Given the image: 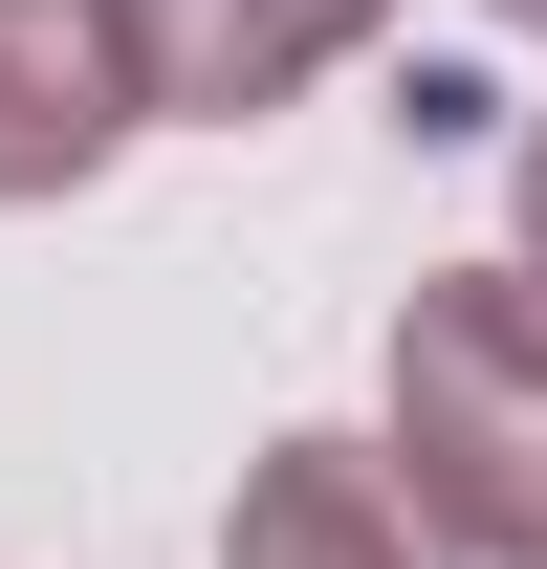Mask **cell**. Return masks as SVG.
Segmentation results:
<instances>
[{"label":"cell","instance_id":"1","mask_svg":"<svg viewBox=\"0 0 547 569\" xmlns=\"http://www.w3.org/2000/svg\"><path fill=\"white\" fill-rule=\"evenodd\" d=\"M241 569H372V548H350V482H285L263 526H241Z\"/></svg>","mask_w":547,"mask_h":569}]
</instances>
